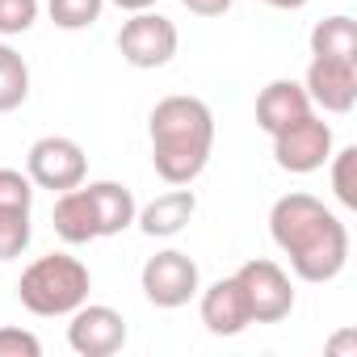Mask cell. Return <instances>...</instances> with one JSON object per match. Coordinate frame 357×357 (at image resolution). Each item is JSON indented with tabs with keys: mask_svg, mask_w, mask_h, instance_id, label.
<instances>
[{
	"mask_svg": "<svg viewBox=\"0 0 357 357\" xmlns=\"http://www.w3.org/2000/svg\"><path fill=\"white\" fill-rule=\"evenodd\" d=\"M269 236L303 282H332L349 265V227L315 194H282L269 211Z\"/></svg>",
	"mask_w": 357,
	"mask_h": 357,
	"instance_id": "1",
	"label": "cell"
},
{
	"mask_svg": "<svg viewBox=\"0 0 357 357\" xmlns=\"http://www.w3.org/2000/svg\"><path fill=\"white\" fill-rule=\"evenodd\" d=\"M147 139H151V164L160 181L168 185H194L211 164L215 147V114L202 97L172 93L155 101L147 118Z\"/></svg>",
	"mask_w": 357,
	"mask_h": 357,
	"instance_id": "2",
	"label": "cell"
},
{
	"mask_svg": "<svg viewBox=\"0 0 357 357\" xmlns=\"http://www.w3.org/2000/svg\"><path fill=\"white\" fill-rule=\"evenodd\" d=\"M89 290H93V278H89V265L68 257V252H47L38 257L22 282H17V298L30 315H43V319H59V315H72L80 303H89Z\"/></svg>",
	"mask_w": 357,
	"mask_h": 357,
	"instance_id": "3",
	"label": "cell"
},
{
	"mask_svg": "<svg viewBox=\"0 0 357 357\" xmlns=\"http://www.w3.org/2000/svg\"><path fill=\"white\" fill-rule=\"evenodd\" d=\"M139 286L147 294L151 307L160 311H176L185 307L190 298H198L202 290V273H198V261L181 248H164L155 257H147L143 273H139Z\"/></svg>",
	"mask_w": 357,
	"mask_h": 357,
	"instance_id": "4",
	"label": "cell"
},
{
	"mask_svg": "<svg viewBox=\"0 0 357 357\" xmlns=\"http://www.w3.org/2000/svg\"><path fill=\"white\" fill-rule=\"evenodd\" d=\"M26 176L38 185V190H51V194H63V190H76L84 185L89 176V155L76 139L68 135H43L38 143H30L26 151Z\"/></svg>",
	"mask_w": 357,
	"mask_h": 357,
	"instance_id": "5",
	"label": "cell"
},
{
	"mask_svg": "<svg viewBox=\"0 0 357 357\" xmlns=\"http://www.w3.org/2000/svg\"><path fill=\"white\" fill-rule=\"evenodd\" d=\"M176 43H181V34H176V26L151 9L143 13H130V22H122L118 30V55L139 68V72H151V68H164L172 63L176 55Z\"/></svg>",
	"mask_w": 357,
	"mask_h": 357,
	"instance_id": "6",
	"label": "cell"
},
{
	"mask_svg": "<svg viewBox=\"0 0 357 357\" xmlns=\"http://www.w3.org/2000/svg\"><path fill=\"white\" fill-rule=\"evenodd\" d=\"M244 294H248V311H252V324H282L290 311H294V286H290V273L269 261V257H252L236 269Z\"/></svg>",
	"mask_w": 357,
	"mask_h": 357,
	"instance_id": "7",
	"label": "cell"
},
{
	"mask_svg": "<svg viewBox=\"0 0 357 357\" xmlns=\"http://www.w3.org/2000/svg\"><path fill=\"white\" fill-rule=\"evenodd\" d=\"M273 139V160L282 172H294V176H307V172H319L332 155V126L315 114L282 126Z\"/></svg>",
	"mask_w": 357,
	"mask_h": 357,
	"instance_id": "8",
	"label": "cell"
},
{
	"mask_svg": "<svg viewBox=\"0 0 357 357\" xmlns=\"http://www.w3.org/2000/svg\"><path fill=\"white\" fill-rule=\"evenodd\" d=\"M68 344L80 357H114L126 344V319L109 303H80L68 315Z\"/></svg>",
	"mask_w": 357,
	"mask_h": 357,
	"instance_id": "9",
	"label": "cell"
},
{
	"mask_svg": "<svg viewBox=\"0 0 357 357\" xmlns=\"http://www.w3.org/2000/svg\"><path fill=\"white\" fill-rule=\"evenodd\" d=\"M303 89H307L311 105H319L324 114H349L357 105V63L311 55L307 76H303Z\"/></svg>",
	"mask_w": 357,
	"mask_h": 357,
	"instance_id": "10",
	"label": "cell"
},
{
	"mask_svg": "<svg viewBox=\"0 0 357 357\" xmlns=\"http://www.w3.org/2000/svg\"><path fill=\"white\" fill-rule=\"evenodd\" d=\"M198 311H202V324H206L211 336H240L252 324L248 294H244V286H240L236 273L211 282L206 290H198Z\"/></svg>",
	"mask_w": 357,
	"mask_h": 357,
	"instance_id": "11",
	"label": "cell"
},
{
	"mask_svg": "<svg viewBox=\"0 0 357 357\" xmlns=\"http://www.w3.org/2000/svg\"><path fill=\"white\" fill-rule=\"evenodd\" d=\"M194 211H198L194 190L172 185L168 194H160V198H151L147 206H139L135 227H139L143 236H151V240H172V236L185 231V223L194 219Z\"/></svg>",
	"mask_w": 357,
	"mask_h": 357,
	"instance_id": "12",
	"label": "cell"
},
{
	"mask_svg": "<svg viewBox=\"0 0 357 357\" xmlns=\"http://www.w3.org/2000/svg\"><path fill=\"white\" fill-rule=\"evenodd\" d=\"M89 206H93V219H97V240L105 236H122L126 227H135V215H139V202L135 194L122 185V181H93V185H80Z\"/></svg>",
	"mask_w": 357,
	"mask_h": 357,
	"instance_id": "13",
	"label": "cell"
},
{
	"mask_svg": "<svg viewBox=\"0 0 357 357\" xmlns=\"http://www.w3.org/2000/svg\"><path fill=\"white\" fill-rule=\"evenodd\" d=\"M307 114H311V97L298 80H269L257 97V126L265 135H278L282 126H290Z\"/></svg>",
	"mask_w": 357,
	"mask_h": 357,
	"instance_id": "14",
	"label": "cell"
},
{
	"mask_svg": "<svg viewBox=\"0 0 357 357\" xmlns=\"http://www.w3.org/2000/svg\"><path fill=\"white\" fill-rule=\"evenodd\" d=\"M51 227L63 244H89L97 240V219H93V206L84 198V190H63L55 194V206H51Z\"/></svg>",
	"mask_w": 357,
	"mask_h": 357,
	"instance_id": "15",
	"label": "cell"
},
{
	"mask_svg": "<svg viewBox=\"0 0 357 357\" xmlns=\"http://www.w3.org/2000/svg\"><path fill=\"white\" fill-rule=\"evenodd\" d=\"M311 55H319V59H349V63H357V22H353V17H344V13L315 22V30H311Z\"/></svg>",
	"mask_w": 357,
	"mask_h": 357,
	"instance_id": "16",
	"label": "cell"
},
{
	"mask_svg": "<svg viewBox=\"0 0 357 357\" xmlns=\"http://www.w3.org/2000/svg\"><path fill=\"white\" fill-rule=\"evenodd\" d=\"M26 97H30V68L9 43H0V114L22 109Z\"/></svg>",
	"mask_w": 357,
	"mask_h": 357,
	"instance_id": "17",
	"label": "cell"
},
{
	"mask_svg": "<svg viewBox=\"0 0 357 357\" xmlns=\"http://www.w3.org/2000/svg\"><path fill=\"white\" fill-rule=\"evenodd\" d=\"M101 9H105V0H47V13H51V22H55L59 30H68V34L97 26Z\"/></svg>",
	"mask_w": 357,
	"mask_h": 357,
	"instance_id": "18",
	"label": "cell"
},
{
	"mask_svg": "<svg viewBox=\"0 0 357 357\" xmlns=\"http://www.w3.org/2000/svg\"><path fill=\"white\" fill-rule=\"evenodd\" d=\"M332 160V194L344 211H357V147H340Z\"/></svg>",
	"mask_w": 357,
	"mask_h": 357,
	"instance_id": "19",
	"label": "cell"
},
{
	"mask_svg": "<svg viewBox=\"0 0 357 357\" xmlns=\"http://www.w3.org/2000/svg\"><path fill=\"white\" fill-rule=\"evenodd\" d=\"M34 227H30V211H0V261H13L30 248Z\"/></svg>",
	"mask_w": 357,
	"mask_h": 357,
	"instance_id": "20",
	"label": "cell"
},
{
	"mask_svg": "<svg viewBox=\"0 0 357 357\" xmlns=\"http://www.w3.org/2000/svg\"><path fill=\"white\" fill-rule=\"evenodd\" d=\"M34 206V181L17 168H0V211H30Z\"/></svg>",
	"mask_w": 357,
	"mask_h": 357,
	"instance_id": "21",
	"label": "cell"
},
{
	"mask_svg": "<svg viewBox=\"0 0 357 357\" xmlns=\"http://www.w3.org/2000/svg\"><path fill=\"white\" fill-rule=\"evenodd\" d=\"M38 22V0H0V34L13 38Z\"/></svg>",
	"mask_w": 357,
	"mask_h": 357,
	"instance_id": "22",
	"label": "cell"
},
{
	"mask_svg": "<svg viewBox=\"0 0 357 357\" xmlns=\"http://www.w3.org/2000/svg\"><path fill=\"white\" fill-rule=\"evenodd\" d=\"M43 340L26 328H0V357H38Z\"/></svg>",
	"mask_w": 357,
	"mask_h": 357,
	"instance_id": "23",
	"label": "cell"
},
{
	"mask_svg": "<svg viewBox=\"0 0 357 357\" xmlns=\"http://www.w3.org/2000/svg\"><path fill=\"white\" fill-rule=\"evenodd\" d=\"M181 5H185L194 17H223L236 0H181Z\"/></svg>",
	"mask_w": 357,
	"mask_h": 357,
	"instance_id": "24",
	"label": "cell"
},
{
	"mask_svg": "<svg viewBox=\"0 0 357 357\" xmlns=\"http://www.w3.org/2000/svg\"><path fill=\"white\" fill-rule=\"evenodd\" d=\"M344 349H357V332L353 328H344V332H336L328 340V353H344Z\"/></svg>",
	"mask_w": 357,
	"mask_h": 357,
	"instance_id": "25",
	"label": "cell"
},
{
	"mask_svg": "<svg viewBox=\"0 0 357 357\" xmlns=\"http://www.w3.org/2000/svg\"><path fill=\"white\" fill-rule=\"evenodd\" d=\"M257 5H269V9H282V13H294L303 5H311V0H257Z\"/></svg>",
	"mask_w": 357,
	"mask_h": 357,
	"instance_id": "26",
	"label": "cell"
},
{
	"mask_svg": "<svg viewBox=\"0 0 357 357\" xmlns=\"http://www.w3.org/2000/svg\"><path fill=\"white\" fill-rule=\"evenodd\" d=\"M109 5H118V9H126V13H143V9L155 5V0H109Z\"/></svg>",
	"mask_w": 357,
	"mask_h": 357,
	"instance_id": "27",
	"label": "cell"
}]
</instances>
